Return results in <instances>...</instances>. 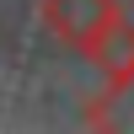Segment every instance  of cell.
<instances>
[{"mask_svg": "<svg viewBox=\"0 0 134 134\" xmlns=\"http://www.w3.org/2000/svg\"><path fill=\"white\" fill-rule=\"evenodd\" d=\"M43 11H48V27L86 59H97L102 43L118 32V5L113 0H48Z\"/></svg>", "mask_w": 134, "mask_h": 134, "instance_id": "obj_1", "label": "cell"}]
</instances>
